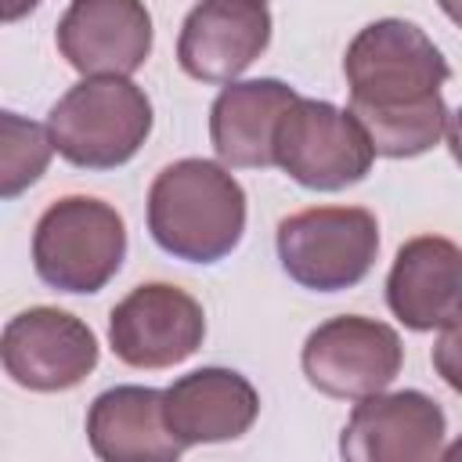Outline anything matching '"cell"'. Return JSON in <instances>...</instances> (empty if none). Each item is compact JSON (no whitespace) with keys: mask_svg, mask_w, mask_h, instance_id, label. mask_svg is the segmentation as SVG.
Here are the masks:
<instances>
[{"mask_svg":"<svg viewBox=\"0 0 462 462\" xmlns=\"http://www.w3.org/2000/svg\"><path fill=\"white\" fill-rule=\"evenodd\" d=\"M202 339V303L170 282L130 289L108 314L112 354L130 368H173L188 361Z\"/></svg>","mask_w":462,"mask_h":462,"instance_id":"cell-8","label":"cell"},{"mask_svg":"<svg viewBox=\"0 0 462 462\" xmlns=\"http://www.w3.org/2000/svg\"><path fill=\"white\" fill-rule=\"evenodd\" d=\"M4 372L36 393L79 386L97 368V336L87 321L58 307H29L4 325Z\"/></svg>","mask_w":462,"mask_h":462,"instance_id":"cell-9","label":"cell"},{"mask_svg":"<svg viewBox=\"0 0 462 462\" xmlns=\"http://www.w3.org/2000/svg\"><path fill=\"white\" fill-rule=\"evenodd\" d=\"M54 152L51 130L14 112H0V195L14 199L47 170Z\"/></svg>","mask_w":462,"mask_h":462,"instance_id":"cell-17","label":"cell"},{"mask_svg":"<svg viewBox=\"0 0 462 462\" xmlns=\"http://www.w3.org/2000/svg\"><path fill=\"white\" fill-rule=\"evenodd\" d=\"M40 0H4V22H18L22 14H29Z\"/></svg>","mask_w":462,"mask_h":462,"instance_id":"cell-20","label":"cell"},{"mask_svg":"<svg viewBox=\"0 0 462 462\" xmlns=\"http://www.w3.org/2000/svg\"><path fill=\"white\" fill-rule=\"evenodd\" d=\"M126 256V224L116 206L65 195L43 209L32 231V267L58 292H101Z\"/></svg>","mask_w":462,"mask_h":462,"instance_id":"cell-4","label":"cell"},{"mask_svg":"<svg viewBox=\"0 0 462 462\" xmlns=\"http://www.w3.org/2000/svg\"><path fill=\"white\" fill-rule=\"evenodd\" d=\"M148 231L177 260L217 263L245 235V191L224 162L177 159L148 188Z\"/></svg>","mask_w":462,"mask_h":462,"instance_id":"cell-2","label":"cell"},{"mask_svg":"<svg viewBox=\"0 0 462 462\" xmlns=\"http://www.w3.org/2000/svg\"><path fill=\"white\" fill-rule=\"evenodd\" d=\"M448 148H451L455 162L462 166V108L451 112V119H448Z\"/></svg>","mask_w":462,"mask_h":462,"instance_id":"cell-19","label":"cell"},{"mask_svg":"<svg viewBox=\"0 0 462 462\" xmlns=\"http://www.w3.org/2000/svg\"><path fill=\"white\" fill-rule=\"evenodd\" d=\"M375 148L350 108L296 97L274 130V166L310 191H339L368 177Z\"/></svg>","mask_w":462,"mask_h":462,"instance_id":"cell-6","label":"cell"},{"mask_svg":"<svg viewBox=\"0 0 462 462\" xmlns=\"http://www.w3.org/2000/svg\"><path fill=\"white\" fill-rule=\"evenodd\" d=\"M386 307L411 332L462 321V245L440 235L408 238L386 274Z\"/></svg>","mask_w":462,"mask_h":462,"instance_id":"cell-13","label":"cell"},{"mask_svg":"<svg viewBox=\"0 0 462 462\" xmlns=\"http://www.w3.org/2000/svg\"><path fill=\"white\" fill-rule=\"evenodd\" d=\"M271 43L263 0H202L177 36V61L199 83H235Z\"/></svg>","mask_w":462,"mask_h":462,"instance_id":"cell-11","label":"cell"},{"mask_svg":"<svg viewBox=\"0 0 462 462\" xmlns=\"http://www.w3.org/2000/svg\"><path fill=\"white\" fill-rule=\"evenodd\" d=\"M300 94L282 79L227 83L209 108V141L224 166H274V130Z\"/></svg>","mask_w":462,"mask_h":462,"instance_id":"cell-16","label":"cell"},{"mask_svg":"<svg viewBox=\"0 0 462 462\" xmlns=\"http://www.w3.org/2000/svg\"><path fill=\"white\" fill-rule=\"evenodd\" d=\"M256 415L260 393L235 368H195L166 386V422L184 448L238 440Z\"/></svg>","mask_w":462,"mask_h":462,"instance_id":"cell-14","label":"cell"},{"mask_svg":"<svg viewBox=\"0 0 462 462\" xmlns=\"http://www.w3.org/2000/svg\"><path fill=\"white\" fill-rule=\"evenodd\" d=\"M54 152L79 170L130 162L152 134V101L126 76H87L47 116Z\"/></svg>","mask_w":462,"mask_h":462,"instance_id":"cell-3","label":"cell"},{"mask_svg":"<svg viewBox=\"0 0 462 462\" xmlns=\"http://www.w3.org/2000/svg\"><path fill=\"white\" fill-rule=\"evenodd\" d=\"M379 253V224L365 206H314L278 224V260L285 274L314 292L357 285Z\"/></svg>","mask_w":462,"mask_h":462,"instance_id":"cell-5","label":"cell"},{"mask_svg":"<svg viewBox=\"0 0 462 462\" xmlns=\"http://www.w3.org/2000/svg\"><path fill=\"white\" fill-rule=\"evenodd\" d=\"M440 4V11L455 22V25H462V0H437Z\"/></svg>","mask_w":462,"mask_h":462,"instance_id":"cell-21","label":"cell"},{"mask_svg":"<svg viewBox=\"0 0 462 462\" xmlns=\"http://www.w3.org/2000/svg\"><path fill=\"white\" fill-rule=\"evenodd\" d=\"M54 40L83 76H130L152 54V14L144 0H72Z\"/></svg>","mask_w":462,"mask_h":462,"instance_id":"cell-12","label":"cell"},{"mask_svg":"<svg viewBox=\"0 0 462 462\" xmlns=\"http://www.w3.org/2000/svg\"><path fill=\"white\" fill-rule=\"evenodd\" d=\"M448 419L422 390L361 397L343 426L339 455L346 462H430L444 451Z\"/></svg>","mask_w":462,"mask_h":462,"instance_id":"cell-10","label":"cell"},{"mask_svg":"<svg viewBox=\"0 0 462 462\" xmlns=\"http://www.w3.org/2000/svg\"><path fill=\"white\" fill-rule=\"evenodd\" d=\"M350 116L365 126L375 155L415 159L448 134L440 87L451 69L437 43L404 18L365 25L343 58Z\"/></svg>","mask_w":462,"mask_h":462,"instance_id":"cell-1","label":"cell"},{"mask_svg":"<svg viewBox=\"0 0 462 462\" xmlns=\"http://www.w3.org/2000/svg\"><path fill=\"white\" fill-rule=\"evenodd\" d=\"M433 368L455 393H462V321L448 325L433 343Z\"/></svg>","mask_w":462,"mask_h":462,"instance_id":"cell-18","label":"cell"},{"mask_svg":"<svg viewBox=\"0 0 462 462\" xmlns=\"http://www.w3.org/2000/svg\"><path fill=\"white\" fill-rule=\"evenodd\" d=\"M87 440L105 462H173L184 444L166 422V390L112 386L87 411Z\"/></svg>","mask_w":462,"mask_h":462,"instance_id":"cell-15","label":"cell"},{"mask_svg":"<svg viewBox=\"0 0 462 462\" xmlns=\"http://www.w3.org/2000/svg\"><path fill=\"white\" fill-rule=\"evenodd\" d=\"M300 365L307 383L325 397L361 401L397 379L404 365V346L386 321L365 314H339L307 336Z\"/></svg>","mask_w":462,"mask_h":462,"instance_id":"cell-7","label":"cell"},{"mask_svg":"<svg viewBox=\"0 0 462 462\" xmlns=\"http://www.w3.org/2000/svg\"><path fill=\"white\" fill-rule=\"evenodd\" d=\"M440 455H444V458H462V440H455V444H451V448H444Z\"/></svg>","mask_w":462,"mask_h":462,"instance_id":"cell-22","label":"cell"}]
</instances>
